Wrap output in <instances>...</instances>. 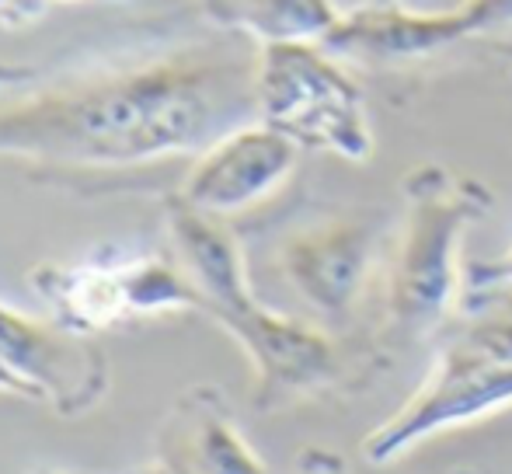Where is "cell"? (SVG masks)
Here are the masks:
<instances>
[{"instance_id": "6da1fadb", "label": "cell", "mask_w": 512, "mask_h": 474, "mask_svg": "<svg viewBox=\"0 0 512 474\" xmlns=\"http://www.w3.org/2000/svg\"><path fill=\"white\" fill-rule=\"evenodd\" d=\"M251 74L203 53L102 70L0 105V157L56 168H129L199 154L241 109Z\"/></svg>"}, {"instance_id": "7a4b0ae2", "label": "cell", "mask_w": 512, "mask_h": 474, "mask_svg": "<svg viewBox=\"0 0 512 474\" xmlns=\"http://www.w3.org/2000/svg\"><path fill=\"white\" fill-rule=\"evenodd\" d=\"M495 206L485 182L422 161L401 178V220L384 262V328L380 349L429 342L450 325L464 300L460 244Z\"/></svg>"}, {"instance_id": "3957f363", "label": "cell", "mask_w": 512, "mask_h": 474, "mask_svg": "<svg viewBox=\"0 0 512 474\" xmlns=\"http://www.w3.org/2000/svg\"><path fill=\"white\" fill-rule=\"evenodd\" d=\"M512 408V318H478L450 332L425 380L363 440V457L387 468L418 443Z\"/></svg>"}, {"instance_id": "277c9868", "label": "cell", "mask_w": 512, "mask_h": 474, "mask_svg": "<svg viewBox=\"0 0 512 474\" xmlns=\"http://www.w3.org/2000/svg\"><path fill=\"white\" fill-rule=\"evenodd\" d=\"M255 116L304 150L366 164L373 157V126L366 95L342 70L324 42L258 46L251 67Z\"/></svg>"}, {"instance_id": "5b68a950", "label": "cell", "mask_w": 512, "mask_h": 474, "mask_svg": "<svg viewBox=\"0 0 512 474\" xmlns=\"http://www.w3.org/2000/svg\"><path fill=\"white\" fill-rule=\"evenodd\" d=\"M213 321L244 349L255 366V408L283 412L304 401L363 387L387 366L384 349H345L321 325L272 311L251 297L223 307Z\"/></svg>"}, {"instance_id": "8992f818", "label": "cell", "mask_w": 512, "mask_h": 474, "mask_svg": "<svg viewBox=\"0 0 512 474\" xmlns=\"http://www.w3.org/2000/svg\"><path fill=\"white\" fill-rule=\"evenodd\" d=\"M387 220L338 213L300 227L279 244V272L321 325L342 328L356 318L373 279L384 276Z\"/></svg>"}, {"instance_id": "52a82bcc", "label": "cell", "mask_w": 512, "mask_h": 474, "mask_svg": "<svg viewBox=\"0 0 512 474\" xmlns=\"http://www.w3.org/2000/svg\"><path fill=\"white\" fill-rule=\"evenodd\" d=\"M502 28H512V0H460L450 11H411L398 0H366L338 18L324 46L359 63H415Z\"/></svg>"}, {"instance_id": "ba28073f", "label": "cell", "mask_w": 512, "mask_h": 474, "mask_svg": "<svg viewBox=\"0 0 512 474\" xmlns=\"http://www.w3.org/2000/svg\"><path fill=\"white\" fill-rule=\"evenodd\" d=\"M300 154L304 147L269 122H241L199 150L178 196L209 217L230 220L276 196L293 178Z\"/></svg>"}, {"instance_id": "9c48e42d", "label": "cell", "mask_w": 512, "mask_h": 474, "mask_svg": "<svg viewBox=\"0 0 512 474\" xmlns=\"http://www.w3.org/2000/svg\"><path fill=\"white\" fill-rule=\"evenodd\" d=\"M0 356L63 415L88 412L108 387V366L95 349L67 328H49L7 304H0Z\"/></svg>"}, {"instance_id": "30bf717a", "label": "cell", "mask_w": 512, "mask_h": 474, "mask_svg": "<svg viewBox=\"0 0 512 474\" xmlns=\"http://www.w3.org/2000/svg\"><path fill=\"white\" fill-rule=\"evenodd\" d=\"M164 461L182 474H269L216 387H192L164 426Z\"/></svg>"}, {"instance_id": "8fae6325", "label": "cell", "mask_w": 512, "mask_h": 474, "mask_svg": "<svg viewBox=\"0 0 512 474\" xmlns=\"http://www.w3.org/2000/svg\"><path fill=\"white\" fill-rule=\"evenodd\" d=\"M32 286L53 311L56 325L74 335H91L133 314L122 265H39Z\"/></svg>"}, {"instance_id": "7c38bea8", "label": "cell", "mask_w": 512, "mask_h": 474, "mask_svg": "<svg viewBox=\"0 0 512 474\" xmlns=\"http://www.w3.org/2000/svg\"><path fill=\"white\" fill-rule=\"evenodd\" d=\"M216 28L241 32L258 46L324 42L342 11L331 0H199Z\"/></svg>"}, {"instance_id": "4fadbf2b", "label": "cell", "mask_w": 512, "mask_h": 474, "mask_svg": "<svg viewBox=\"0 0 512 474\" xmlns=\"http://www.w3.org/2000/svg\"><path fill=\"white\" fill-rule=\"evenodd\" d=\"M512 293V248L499 258H485V262H474L464 269V300L467 307H474L481 297H492V293Z\"/></svg>"}, {"instance_id": "5bb4252c", "label": "cell", "mask_w": 512, "mask_h": 474, "mask_svg": "<svg viewBox=\"0 0 512 474\" xmlns=\"http://www.w3.org/2000/svg\"><path fill=\"white\" fill-rule=\"evenodd\" d=\"M49 11V0H0V25L21 28L39 21Z\"/></svg>"}, {"instance_id": "9a60e30c", "label": "cell", "mask_w": 512, "mask_h": 474, "mask_svg": "<svg viewBox=\"0 0 512 474\" xmlns=\"http://www.w3.org/2000/svg\"><path fill=\"white\" fill-rule=\"evenodd\" d=\"M297 474H349V471H345L342 457L328 454V450H307V454H300Z\"/></svg>"}, {"instance_id": "2e32d148", "label": "cell", "mask_w": 512, "mask_h": 474, "mask_svg": "<svg viewBox=\"0 0 512 474\" xmlns=\"http://www.w3.org/2000/svg\"><path fill=\"white\" fill-rule=\"evenodd\" d=\"M0 391H7V394H18V398H28V401H42V394L35 391V387L28 384V380L21 377V373L14 370V366L7 363L4 356H0Z\"/></svg>"}, {"instance_id": "e0dca14e", "label": "cell", "mask_w": 512, "mask_h": 474, "mask_svg": "<svg viewBox=\"0 0 512 474\" xmlns=\"http://www.w3.org/2000/svg\"><path fill=\"white\" fill-rule=\"evenodd\" d=\"M32 74H35L32 67L0 60V95H4V91H11V88H18V84H28V81H32Z\"/></svg>"}, {"instance_id": "ac0fdd59", "label": "cell", "mask_w": 512, "mask_h": 474, "mask_svg": "<svg viewBox=\"0 0 512 474\" xmlns=\"http://www.w3.org/2000/svg\"><path fill=\"white\" fill-rule=\"evenodd\" d=\"M129 474H182V471H178L175 464L164 461V457H161V461H147V464H140V468L129 471Z\"/></svg>"}, {"instance_id": "d6986e66", "label": "cell", "mask_w": 512, "mask_h": 474, "mask_svg": "<svg viewBox=\"0 0 512 474\" xmlns=\"http://www.w3.org/2000/svg\"><path fill=\"white\" fill-rule=\"evenodd\" d=\"M35 474H70V471H49V468H46V471H35Z\"/></svg>"}, {"instance_id": "ffe728a7", "label": "cell", "mask_w": 512, "mask_h": 474, "mask_svg": "<svg viewBox=\"0 0 512 474\" xmlns=\"http://www.w3.org/2000/svg\"><path fill=\"white\" fill-rule=\"evenodd\" d=\"M370 4H391V0H370Z\"/></svg>"}, {"instance_id": "44dd1931", "label": "cell", "mask_w": 512, "mask_h": 474, "mask_svg": "<svg viewBox=\"0 0 512 474\" xmlns=\"http://www.w3.org/2000/svg\"><path fill=\"white\" fill-rule=\"evenodd\" d=\"M457 474H474V471H457Z\"/></svg>"}]
</instances>
